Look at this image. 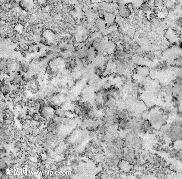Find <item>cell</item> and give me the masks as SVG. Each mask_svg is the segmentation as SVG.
<instances>
[{
	"label": "cell",
	"instance_id": "1",
	"mask_svg": "<svg viewBox=\"0 0 182 179\" xmlns=\"http://www.w3.org/2000/svg\"><path fill=\"white\" fill-rule=\"evenodd\" d=\"M118 9L120 15L124 17H127L129 16L130 14V11L126 6L123 4H121L118 7Z\"/></svg>",
	"mask_w": 182,
	"mask_h": 179
},
{
	"label": "cell",
	"instance_id": "5",
	"mask_svg": "<svg viewBox=\"0 0 182 179\" xmlns=\"http://www.w3.org/2000/svg\"><path fill=\"white\" fill-rule=\"evenodd\" d=\"M122 3L124 4V5H125L126 4H128L130 3H132V1L133 0H121Z\"/></svg>",
	"mask_w": 182,
	"mask_h": 179
},
{
	"label": "cell",
	"instance_id": "2",
	"mask_svg": "<svg viewBox=\"0 0 182 179\" xmlns=\"http://www.w3.org/2000/svg\"><path fill=\"white\" fill-rule=\"evenodd\" d=\"M20 5L25 11H29L33 7V0H20Z\"/></svg>",
	"mask_w": 182,
	"mask_h": 179
},
{
	"label": "cell",
	"instance_id": "3",
	"mask_svg": "<svg viewBox=\"0 0 182 179\" xmlns=\"http://www.w3.org/2000/svg\"><path fill=\"white\" fill-rule=\"evenodd\" d=\"M119 166L122 171L126 172L129 171L132 168V165L130 163L124 160L120 162Z\"/></svg>",
	"mask_w": 182,
	"mask_h": 179
},
{
	"label": "cell",
	"instance_id": "4",
	"mask_svg": "<svg viewBox=\"0 0 182 179\" xmlns=\"http://www.w3.org/2000/svg\"><path fill=\"white\" fill-rule=\"evenodd\" d=\"M143 2V0H133L132 3L133 6L135 8H139L142 5Z\"/></svg>",
	"mask_w": 182,
	"mask_h": 179
}]
</instances>
